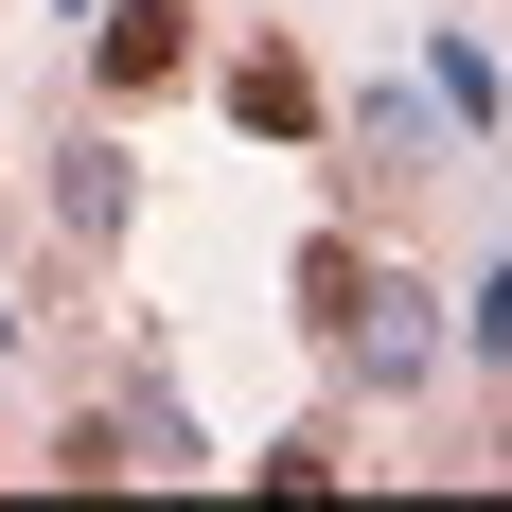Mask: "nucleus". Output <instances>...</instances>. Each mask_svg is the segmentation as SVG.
<instances>
[{"instance_id": "nucleus-1", "label": "nucleus", "mask_w": 512, "mask_h": 512, "mask_svg": "<svg viewBox=\"0 0 512 512\" xmlns=\"http://www.w3.org/2000/svg\"><path fill=\"white\" fill-rule=\"evenodd\" d=\"M177 53H195V18H177V0H106V89H159Z\"/></svg>"}, {"instance_id": "nucleus-2", "label": "nucleus", "mask_w": 512, "mask_h": 512, "mask_svg": "<svg viewBox=\"0 0 512 512\" xmlns=\"http://www.w3.org/2000/svg\"><path fill=\"white\" fill-rule=\"evenodd\" d=\"M230 106H248L265 142H318V71H301V53H248V71H230Z\"/></svg>"}, {"instance_id": "nucleus-3", "label": "nucleus", "mask_w": 512, "mask_h": 512, "mask_svg": "<svg viewBox=\"0 0 512 512\" xmlns=\"http://www.w3.org/2000/svg\"><path fill=\"white\" fill-rule=\"evenodd\" d=\"M301 318H318V336H354V318H371V265H354V248H301Z\"/></svg>"}]
</instances>
